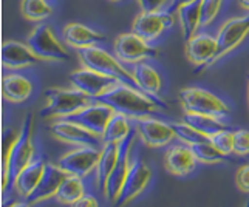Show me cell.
Returning a JSON list of instances; mask_svg holds the SVG:
<instances>
[{
    "label": "cell",
    "instance_id": "obj_1",
    "mask_svg": "<svg viewBox=\"0 0 249 207\" xmlns=\"http://www.w3.org/2000/svg\"><path fill=\"white\" fill-rule=\"evenodd\" d=\"M34 116H25L19 132L11 128L3 133V167H2V190L13 189L16 176L34 159Z\"/></svg>",
    "mask_w": 249,
    "mask_h": 207
},
{
    "label": "cell",
    "instance_id": "obj_2",
    "mask_svg": "<svg viewBox=\"0 0 249 207\" xmlns=\"http://www.w3.org/2000/svg\"><path fill=\"white\" fill-rule=\"evenodd\" d=\"M96 101L108 104L115 111L125 115L130 119L150 116L167 108V105L160 98L150 96L135 85L125 82H116L115 87L101 94Z\"/></svg>",
    "mask_w": 249,
    "mask_h": 207
},
{
    "label": "cell",
    "instance_id": "obj_3",
    "mask_svg": "<svg viewBox=\"0 0 249 207\" xmlns=\"http://www.w3.org/2000/svg\"><path fill=\"white\" fill-rule=\"evenodd\" d=\"M47 105L40 110V116L45 119L68 118L93 102V98L78 88L51 87L45 91Z\"/></svg>",
    "mask_w": 249,
    "mask_h": 207
},
{
    "label": "cell",
    "instance_id": "obj_4",
    "mask_svg": "<svg viewBox=\"0 0 249 207\" xmlns=\"http://www.w3.org/2000/svg\"><path fill=\"white\" fill-rule=\"evenodd\" d=\"M78 59L82 67H87L90 70H94L101 74L113 77V79L119 82H125L136 87L133 71L128 70L116 56L107 53L106 50H102L98 45L78 50Z\"/></svg>",
    "mask_w": 249,
    "mask_h": 207
},
{
    "label": "cell",
    "instance_id": "obj_5",
    "mask_svg": "<svg viewBox=\"0 0 249 207\" xmlns=\"http://www.w3.org/2000/svg\"><path fill=\"white\" fill-rule=\"evenodd\" d=\"M27 44L42 62H67L70 59L68 51L48 23L39 22L30 33Z\"/></svg>",
    "mask_w": 249,
    "mask_h": 207
},
{
    "label": "cell",
    "instance_id": "obj_6",
    "mask_svg": "<svg viewBox=\"0 0 249 207\" xmlns=\"http://www.w3.org/2000/svg\"><path fill=\"white\" fill-rule=\"evenodd\" d=\"M178 99L181 102L184 111L212 115L217 118H225L231 113V110L225 101L218 98L217 94L200 87H187L179 90Z\"/></svg>",
    "mask_w": 249,
    "mask_h": 207
},
{
    "label": "cell",
    "instance_id": "obj_7",
    "mask_svg": "<svg viewBox=\"0 0 249 207\" xmlns=\"http://www.w3.org/2000/svg\"><path fill=\"white\" fill-rule=\"evenodd\" d=\"M113 50L115 56L124 65H135L145 59H155L160 54V50L157 47H152V44H149L147 40H144L133 31L119 34L115 39Z\"/></svg>",
    "mask_w": 249,
    "mask_h": 207
},
{
    "label": "cell",
    "instance_id": "obj_8",
    "mask_svg": "<svg viewBox=\"0 0 249 207\" xmlns=\"http://www.w3.org/2000/svg\"><path fill=\"white\" fill-rule=\"evenodd\" d=\"M101 149L102 147H91V145L74 147L73 150L64 153L59 158L57 164L62 170L67 172V175H74L84 179L93 170H96L101 158Z\"/></svg>",
    "mask_w": 249,
    "mask_h": 207
},
{
    "label": "cell",
    "instance_id": "obj_9",
    "mask_svg": "<svg viewBox=\"0 0 249 207\" xmlns=\"http://www.w3.org/2000/svg\"><path fill=\"white\" fill-rule=\"evenodd\" d=\"M175 23V14L167 11L166 8L157 11H141L133 20L132 31L140 37L152 44L166 30L172 28Z\"/></svg>",
    "mask_w": 249,
    "mask_h": 207
},
{
    "label": "cell",
    "instance_id": "obj_10",
    "mask_svg": "<svg viewBox=\"0 0 249 207\" xmlns=\"http://www.w3.org/2000/svg\"><path fill=\"white\" fill-rule=\"evenodd\" d=\"M50 133L61 142L74 145V147H81V145L102 147L104 145L101 136L91 133L87 128H84L82 125L76 124L67 118L53 119V122L50 124Z\"/></svg>",
    "mask_w": 249,
    "mask_h": 207
},
{
    "label": "cell",
    "instance_id": "obj_11",
    "mask_svg": "<svg viewBox=\"0 0 249 207\" xmlns=\"http://www.w3.org/2000/svg\"><path fill=\"white\" fill-rule=\"evenodd\" d=\"M132 121L135 122L136 133L141 138V141L150 149L166 147L177 138L172 124H167L164 121L155 119L152 116H142Z\"/></svg>",
    "mask_w": 249,
    "mask_h": 207
},
{
    "label": "cell",
    "instance_id": "obj_12",
    "mask_svg": "<svg viewBox=\"0 0 249 207\" xmlns=\"http://www.w3.org/2000/svg\"><path fill=\"white\" fill-rule=\"evenodd\" d=\"M133 144H135V135H130L121 144V153H119L116 167H115L113 172H111V175H110V178L107 181L104 196L107 198V201L113 203V204L119 203V198H121L125 179H127L128 172H130V167H132L130 152H132Z\"/></svg>",
    "mask_w": 249,
    "mask_h": 207
},
{
    "label": "cell",
    "instance_id": "obj_13",
    "mask_svg": "<svg viewBox=\"0 0 249 207\" xmlns=\"http://www.w3.org/2000/svg\"><path fill=\"white\" fill-rule=\"evenodd\" d=\"M113 115H115V110L111 108L108 104L93 99V102H90L89 105H85L79 111L70 115L67 119L73 121V122L82 125L91 133L102 138V133H104L108 121Z\"/></svg>",
    "mask_w": 249,
    "mask_h": 207
},
{
    "label": "cell",
    "instance_id": "obj_14",
    "mask_svg": "<svg viewBox=\"0 0 249 207\" xmlns=\"http://www.w3.org/2000/svg\"><path fill=\"white\" fill-rule=\"evenodd\" d=\"M217 37H212L211 34L196 33L186 40V56L189 62L200 68L211 67L213 62H217Z\"/></svg>",
    "mask_w": 249,
    "mask_h": 207
},
{
    "label": "cell",
    "instance_id": "obj_15",
    "mask_svg": "<svg viewBox=\"0 0 249 207\" xmlns=\"http://www.w3.org/2000/svg\"><path fill=\"white\" fill-rule=\"evenodd\" d=\"M249 34V14L243 17H234L221 25L217 34L218 53L217 60L234 51Z\"/></svg>",
    "mask_w": 249,
    "mask_h": 207
},
{
    "label": "cell",
    "instance_id": "obj_16",
    "mask_svg": "<svg viewBox=\"0 0 249 207\" xmlns=\"http://www.w3.org/2000/svg\"><path fill=\"white\" fill-rule=\"evenodd\" d=\"M70 82L74 88H78L85 94H89L90 98L96 99L101 94L108 91L111 87H115L116 82L119 81L113 79V77H108L106 74H101L94 70H90L87 67H82L70 74Z\"/></svg>",
    "mask_w": 249,
    "mask_h": 207
},
{
    "label": "cell",
    "instance_id": "obj_17",
    "mask_svg": "<svg viewBox=\"0 0 249 207\" xmlns=\"http://www.w3.org/2000/svg\"><path fill=\"white\" fill-rule=\"evenodd\" d=\"M65 178H67V172L59 167V164L47 162L40 183L37 184L36 190L27 198L28 204H40L54 198Z\"/></svg>",
    "mask_w": 249,
    "mask_h": 207
},
{
    "label": "cell",
    "instance_id": "obj_18",
    "mask_svg": "<svg viewBox=\"0 0 249 207\" xmlns=\"http://www.w3.org/2000/svg\"><path fill=\"white\" fill-rule=\"evenodd\" d=\"M42 60L34 54L28 44H20L16 40H5L2 44V65L6 70H22L37 65Z\"/></svg>",
    "mask_w": 249,
    "mask_h": 207
},
{
    "label": "cell",
    "instance_id": "obj_19",
    "mask_svg": "<svg viewBox=\"0 0 249 207\" xmlns=\"http://www.w3.org/2000/svg\"><path fill=\"white\" fill-rule=\"evenodd\" d=\"M150 179H152V170L147 164L140 159L132 161V167H130V172H128V176L125 179L119 203L128 204V203L135 201L136 198L147 189Z\"/></svg>",
    "mask_w": 249,
    "mask_h": 207
},
{
    "label": "cell",
    "instance_id": "obj_20",
    "mask_svg": "<svg viewBox=\"0 0 249 207\" xmlns=\"http://www.w3.org/2000/svg\"><path fill=\"white\" fill-rule=\"evenodd\" d=\"M196 158L187 144H177L167 149L164 155V169L174 176H187L196 167Z\"/></svg>",
    "mask_w": 249,
    "mask_h": 207
},
{
    "label": "cell",
    "instance_id": "obj_21",
    "mask_svg": "<svg viewBox=\"0 0 249 207\" xmlns=\"http://www.w3.org/2000/svg\"><path fill=\"white\" fill-rule=\"evenodd\" d=\"M64 40L68 47H71L74 50H82V48H90L96 47L101 42L106 40V36L102 33L93 30L84 23H67L62 31Z\"/></svg>",
    "mask_w": 249,
    "mask_h": 207
},
{
    "label": "cell",
    "instance_id": "obj_22",
    "mask_svg": "<svg viewBox=\"0 0 249 207\" xmlns=\"http://www.w3.org/2000/svg\"><path fill=\"white\" fill-rule=\"evenodd\" d=\"M47 162L42 158H34L27 167L22 169V172L16 176L13 189L19 193L22 198H27L36 190L37 184L40 183L42 175H44Z\"/></svg>",
    "mask_w": 249,
    "mask_h": 207
},
{
    "label": "cell",
    "instance_id": "obj_23",
    "mask_svg": "<svg viewBox=\"0 0 249 207\" xmlns=\"http://www.w3.org/2000/svg\"><path fill=\"white\" fill-rule=\"evenodd\" d=\"M33 93V84L22 74L8 73L2 79V96L6 102L22 104Z\"/></svg>",
    "mask_w": 249,
    "mask_h": 207
},
{
    "label": "cell",
    "instance_id": "obj_24",
    "mask_svg": "<svg viewBox=\"0 0 249 207\" xmlns=\"http://www.w3.org/2000/svg\"><path fill=\"white\" fill-rule=\"evenodd\" d=\"M119 153H121V144L104 142L101 149V158L96 166V186L102 193L106 190L107 181L111 175V172L116 167Z\"/></svg>",
    "mask_w": 249,
    "mask_h": 207
},
{
    "label": "cell",
    "instance_id": "obj_25",
    "mask_svg": "<svg viewBox=\"0 0 249 207\" xmlns=\"http://www.w3.org/2000/svg\"><path fill=\"white\" fill-rule=\"evenodd\" d=\"M132 71L135 76L136 87L145 91L147 94H150V96H155V98L160 96V93L162 90V79H161V74L155 68L149 65L147 62H144V60H141V62L133 65Z\"/></svg>",
    "mask_w": 249,
    "mask_h": 207
},
{
    "label": "cell",
    "instance_id": "obj_26",
    "mask_svg": "<svg viewBox=\"0 0 249 207\" xmlns=\"http://www.w3.org/2000/svg\"><path fill=\"white\" fill-rule=\"evenodd\" d=\"M175 14L184 40L191 39L194 34L198 33V28H201V0H194L181 5Z\"/></svg>",
    "mask_w": 249,
    "mask_h": 207
},
{
    "label": "cell",
    "instance_id": "obj_27",
    "mask_svg": "<svg viewBox=\"0 0 249 207\" xmlns=\"http://www.w3.org/2000/svg\"><path fill=\"white\" fill-rule=\"evenodd\" d=\"M130 121L132 119L128 116L115 111V115L110 118L106 130H104V133H102V141L113 142V144H123L127 138L132 135Z\"/></svg>",
    "mask_w": 249,
    "mask_h": 207
},
{
    "label": "cell",
    "instance_id": "obj_28",
    "mask_svg": "<svg viewBox=\"0 0 249 207\" xmlns=\"http://www.w3.org/2000/svg\"><path fill=\"white\" fill-rule=\"evenodd\" d=\"M84 195H85V186L82 183V178L74 175H67L64 183L59 187L54 200L61 204L74 206Z\"/></svg>",
    "mask_w": 249,
    "mask_h": 207
},
{
    "label": "cell",
    "instance_id": "obj_29",
    "mask_svg": "<svg viewBox=\"0 0 249 207\" xmlns=\"http://www.w3.org/2000/svg\"><path fill=\"white\" fill-rule=\"evenodd\" d=\"M183 121L187 122L189 125H192L196 130H200L206 136H212L213 133H217L223 128H226L225 122L221 121V118L212 116V115H203V113H192V111H184Z\"/></svg>",
    "mask_w": 249,
    "mask_h": 207
},
{
    "label": "cell",
    "instance_id": "obj_30",
    "mask_svg": "<svg viewBox=\"0 0 249 207\" xmlns=\"http://www.w3.org/2000/svg\"><path fill=\"white\" fill-rule=\"evenodd\" d=\"M20 13L30 22H44L53 13V8L47 0H22Z\"/></svg>",
    "mask_w": 249,
    "mask_h": 207
},
{
    "label": "cell",
    "instance_id": "obj_31",
    "mask_svg": "<svg viewBox=\"0 0 249 207\" xmlns=\"http://www.w3.org/2000/svg\"><path fill=\"white\" fill-rule=\"evenodd\" d=\"M191 149L195 155L196 161L201 164H220L226 159L225 155H223L211 141L192 144Z\"/></svg>",
    "mask_w": 249,
    "mask_h": 207
},
{
    "label": "cell",
    "instance_id": "obj_32",
    "mask_svg": "<svg viewBox=\"0 0 249 207\" xmlns=\"http://www.w3.org/2000/svg\"><path fill=\"white\" fill-rule=\"evenodd\" d=\"M170 124H172V127H174L177 138L183 144L192 145V144H196V142L211 141L209 136H206L200 130H196V128H194L192 125H189L187 122H184V121H181V122H170Z\"/></svg>",
    "mask_w": 249,
    "mask_h": 207
},
{
    "label": "cell",
    "instance_id": "obj_33",
    "mask_svg": "<svg viewBox=\"0 0 249 207\" xmlns=\"http://www.w3.org/2000/svg\"><path fill=\"white\" fill-rule=\"evenodd\" d=\"M209 139L225 156H229V155L234 153V132L223 128V130L213 133Z\"/></svg>",
    "mask_w": 249,
    "mask_h": 207
},
{
    "label": "cell",
    "instance_id": "obj_34",
    "mask_svg": "<svg viewBox=\"0 0 249 207\" xmlns=\"http://www.w3.org/2000/svg\"><path fill=\"white\" fill-rule=\"evenodd\" d=\"M221 3L223 0H201V27H208L217 19Z\"/></svg>",
    "mask_w": 249,
    "mask_h": 207
},
{
    "label": "cell",
    "instance_id": "obj_35",
    "mask_svg": "<svg viewBox=\"0 0 249 207\" xmlns=\"http://www.w3.org/2000/svg\"><path fill=\"white\" fill-rule=\"evenodd\" d=\"M234 153L238 156L249 155V130L240 128L234 132Z\"/></svg>",
    "mask_w": 249,
    "mask_h": 207
},
{
    "label": "cell",
    "instance_id": "obj_36",
    "mask_svg": "<svg viewBox=\"0 0 249 207\" xmlns=\"http://www.w3.org/2000/svg\"><path fill=\"white\" fill-rule=\"evenodd\" d=\"M235 184L242 192L249 193V164L242 166L235 173Z\"/></svg>",
    "mask_w": 249,
    "mask_h": 207
},
{
    "label": "cell",
    "instance_id": "obj_37",
    "mask_svg": "<svg viewBox=\"0 0 249 207\" xmlns=\"http://www.w3.org/2000/svg\"><path fill=\"white\" fill-rule=\"evenodd\" d=\"M138 3L141 6V11H157L166 8L170 0H138Z\"/></svg>",
    "mask_w": 249,
    "mask_h": 207
},
{
    "label": "cell",
    "instance_id": "obj_38",
    "mask_svg": "<svg viewBox=\"0 0 249 207\" xmlns=\"http://www.w3.org/2000/svg\"><path fill=\"white\" fill-rule=\"evenodd\" d=\"M74 206L76 207H98L99 203H98V200L93 195H84Z\"/></svg>",
    "mask_w": 249,
    "mask_h": 207
},
{
    "label": "cell",
    "instance_id": "obj_39",
    "mask_svg": "<svg viewBox=\"0 0 249 207\" xmlns=\"http://www.w3.org/2000/svg\"><path fill=\"white\" fill-rule=\"evenodd\" d=\"M189 2H194V0H170V3L166 6V10L175 14L179 6L184 5V3H189Z\"/></svg>",
    "mask_w": 249,
    "mask_h": 207
},
{
    "label": "cell",
    "instance_id": "obj_40",
    "mask_svg": "<svg viewBox=\"0 0 249 207\" xmlns=\"http://www.w3.org/2000/svg\"><path fill=\"white\" fill-rule=\"evenodd\" d=\"M238 3H240V6L243 8V10L249 11V0H238Z\"/></svg>",
    "mask_w": 249,
    "mask_h": 207
},
{
    "label": "cell",
    "instance_id": "obj_41",
    "mask_svg": "<svg viewBox=\"0 0 249 207\" xmlns=\"http://www.w3.org/2000/svg\"><path fill=\"white\" fill-rule=\"evenodd\" d=\"M110 2H121V0H110Z\"/></svg>",
    "mask_w": 249,
    "mask_h": 207
},
{
    "label": "cell",
    "instance_id": "obj_42",
    "mask_svg": "<svg viewBox=\"0 0 249 207\" xmlns=\"http://www.w3.org/2000/svg\"><path fill=\"white\" fill-rule=\"evenodd\" d=\"M248 99H249V87H248Z\"/></svg>",
    "mask_w": 249,
    "mask_h": 207
}]
</instances>
